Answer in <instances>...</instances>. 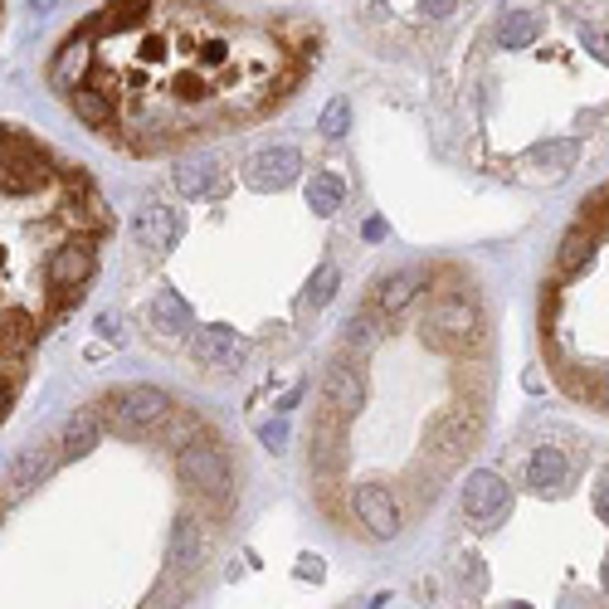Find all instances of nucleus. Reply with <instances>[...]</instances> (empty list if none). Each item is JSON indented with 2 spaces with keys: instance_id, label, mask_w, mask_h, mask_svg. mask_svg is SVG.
<instances>
[{
  "instance_id": "nucleus-26",
  "label": "nucleus",
  "mask_w": 609,
  "mask_h": 609,
  "mask_svg": "<svg viewBox=\"0 0 609 609\" xmlns=\"http://www.w3.org/2000/svg\"><path fill=\"white\" fill-rule=\"evenodd\" d=\"M605 590H609V566H605Z\"/></svg>"
},
{
  "instance_id": "nucleus-12",
  "label": "nucleus",
  "mask_w": 609,
  "mask_h": 609,
  "mask_svg": "<svg viewBox=\"0 0 609 609\" xmlns=\"http://www.w3.org/2000/svg\"><path fill=\"white\" fill-rule=\"evenodd\" d=\"M346 200V186L337 171H312V186H307V205L317 210V215H337Z\"/></svg>"
},
{
  "instance_id": "nucleus-23",
  "label": "nucleus",
  "mask_w": 609,
  "mask_h": 609,
  "mask_svg": "<svg viewBox=\"0 0 609 609\" xmlns=\"http://www.w3.org/2000/svg\"><path fill=\"white\" fill-rule=\"evenodd\" d=\"M585 44H590V49H600V54L609 59V35H605V30H585Z\"/></svg>"
},
{
  "instance_id": "nucleus-11",
  "label": "nucleus",
  "mask_w": 609,
  "mask_h": 609,
  "mask_svg": "<svg viewBox=\"0 0 609 609\" xmlns=\"http://www.w3.org/2000/svg\"><path fill=\"white\" fill-rule=\"evenodd\" d=\"M527 483H532V488H541V493H546V488H561V483H566V454H561L556 444H541V449L532 454Z\"/></svg>"
},
{
  "instance_id": "nucleus-20",
  "label": "nucleus",
  "mask_w": 609,
  "mask_h": 609,
  "mask_svg": "<svg viewBox=\"0 0 609 609\" xmlns=\"http://www.w3.org/2000/svg\"><path fill=\"white\" fill-rule=\"evenodd\" d=\"M176 561H181V566H195V561H200V536H195L191 522L176 527Z\"/></svg>"
},
{
  "instance_id": "nucleus-21",
  "label": "nucleus",
  "mask_w": 609,
  "mask_h": 609,
  "mask_svg": "<svg viewBox=\"0 0 609 609\" xmlns=\"http://www.w3.org/2000/svg\"><path fill=\"white\" fill-rule=\"evenodd\" d=\"M332 293H337V268H322L307 298H312V307H322V303H327V298H332Z\"/></svg>"
},
{
  "instance_id": "nucleus-6",
  "label": "nucleus",
  "mask_w": 609,
  "mask_h": 609,
  "mask_svg": "<svg viewBox=\"0 0 609 609\" xmlns=\"http://www.w3.org/2000/svg\"><path fill=\"white\" fill-rule=\"evenodd\" d=\"M161 415H166V395H161V390L137 385V390L113 395V424L117 429H147V424H156Z\"/></svg>"
},
{
  "instance_id": "nucleus-19",
  "label": "nucleus",
  "mask_w": 609,
  "mask_h": 609,
  "mask_svg": "<svg viewBox=\"0 0 609 609\" xmlns=\"http://www.w3.org/2000/svg\"><path fill=\"white\" fill-rule=\"evenodd\" d=\"M346 122H351V103H346V98H332V103H327V113H322V122H317V132H327V137H342Z\"/></svg>"
},
{
  "instance_id": "nucleus-24",
  "label": "nucleus",
  "mask_w": 609,
  "mask_h": 609,
  "mask_svg": "<svg viewBox=\"0 0 609 609\" xmlns=\"http://www.w3.org/2000/svg\"><path fill=\"white\" fill-rule=\"evenodd\" d=\"M283 434H288V429H283V424H273V429H264V444H268V449H283Z\"/></svg>"
},
{
  "instance_id": "nucleus-9",
  "label": "nucleus",
  "mask_w": 609,
  "mask_h": 609,
  "mask_svg": "<svg viewBox=\"0 0 609 609\" xmlns=\"http://www.w3.org/2000/svg\"><path fill=\"white\" fill-rule=\"evenodd\" d=\"M137 239H142V249H176V239H181V215L166 210V205H147V210L137 215Z\"/></svg>"
},
{
  "instance_id": "nucleus-13",
  "label": "nucleus",
  "mask_w": 609,
  "mask_h": 609,
  "mask_svg": "<svg viewBox=\"0 0 609 609\" xmlns=\"http://www.w3.org/2000/svg\"><path fill=\"white\" fill-rule=\"evenodd\" d=\"M176 186H181V195H210L220 186V161H210V156L186 161V166L176 171Z\"/></svg>"
},
{
  "instance_id": "nucleus-14",
  "label": "nucleus",
  "mask_w": 609,
  "mask_h": 609,
  "mask_svg": "<svg viewBox=\"0 0 609 609\" xmlns=\"http://www.w3.org/2000/svg\"><path fill=\"white\" fill-rule=\"evenodd\" d=\"M44 468H49V449H39V444H30L25 454L15 458L10 478H5V483H10V497H20L25 488H30V483H39V473H44Z\"/></svg>"
},
{
  "instance_id": "nucleus-4",
  "label": "nucleus",
  "mask_w": 609,
  "mask_h": 609,
  "mask_svg": "<svg viewBox=\"0 0 609 609\" xmlns=\"http://www.w3.org/2000/svg\"><path fill=\"white\" fill-rule=\"evenodd\" d=\"M507 512V483L497 473H473L463 488V517H473L478 527H493Z\"/></svg>"
},
{
  "instance_id": "nucleus-3",
  "label": "nucleus",
  "mask_w": 609,
  "mask_h": 609,
  "mask_svg": "<svg viewBox=\"0 0 609 609\" xmlns=\"http://www.w3.org/2000/svg\"><path fill=\"white\" fill-rule=\"evenodd\" d=\"M351 507H356V517L371 527V536H395L400 532V502L390 497L385 483H356Z\"/></svg>"
},
{
  "instance_id": "nucleus-25",
  "label": "nucleus",
  "mask_w": 609,
  "mask_h": 609,
  "mask_svg": "<svg viewBox=\"0 0 609 609\" xmlns=\"http://www.w3.org/2000/svg\"><path fill=\"white\" fill-rule=\"evenodd\" d=\"M0 30H5V0H0Z\"/></svg>"
},
{
  "instance_id": "nucleus-17",
  "label": "nucleus",
  "mask_w": 609,
  "mask_h": 609,
  "mask_svg": "<svg viewBox=\"0 0 609 609\" xmlns=\"http://www.w3.org/2000/svg\"><path fill=\"white\" fill-rule=\"evenodd\" d=\"M93 439H98V424H93V415H74L69 419V434H64V449L69 454H88L93 449Z\"/></svg>"
},
{
  "instance_id": "nucleus-7",
  "label": "nucleus",
  "mask_w": 609,
  "mask_h": 609,
  "mask_svg": "<svg viewBox=\"0 0 609 609\" xmlns=\"http://www.w3.org/2000/svg\"><path fill=\"white\" fill-rule=\"evenodd\" d=\"M191 356L200 366H239V356H244V337H234V327H205L200 337L191 342Z\"/></svg>"
},
{
  "instance_id": "nucleus-16",
  "label": "nucleus",
  "mask_w": 609,
  "mask_h": 609,
  "mask_svg": "<svg viewBox=\"0 0 609 609\" xmlns=\"http://www.w3.org/2000/svg\"><path fill=\"white\" fill-rule=\"evenodd\" d=\"M575 156H580L575 142H551V147H546V152H536L532 161L541 166V176H551V181H556V176H566V171L575 166Z\"/></svg>"
},
{
  "instance_id": "nucleus-8",
  "label": "nucleus",
  "mask_w": 609,
  "mask_h": 609,
  "mask_svg": "<svg viewBox=\"0 0 609 609\" xmlns=\"http://www.w3.org/2000/svg\"><path fill=\"white\" fill-rule=\"evenodd\" d=\"M298 166H303V156L293 152V147H273V152H259L249 161V181L259 186V191H278V186H288L293 176H298Z\"/></svg>"
},
{
  "instance_id": "nucleus-18",
  "label": "nucleus",
  "mask_w": 609,
  "mask_h": 609,
  "mask_svg": "<svg viewBox=\"0 0 609 609\" xmlns=\"http://www.w3.org/2000/svg\"><path fill=\"white\" fill-rule=\"evenodd\" d=\"M532 35H536V15H507L502 20V44L507 49H522Z\"/></svg>"
},
{
  "instance_id": "nucleus-22",
  "label": "nucleus",
  "mask_w": 609,
  "mask_h": 609,
  "mask_svg": "<svg viewBox=\"0 0 609 609\" xmlns=\"http://www.w3.org/2000/svg\"><path fill=\"white\" fill-rule=\"evenodd\" d=\"M595 517H600V522H609V483H600V488H595Z\"/></svg>"
},
{
  "instance_id": "nucleus-15",
  "label": "nucleus",
  "mask_w": 609,
  "mask_h": 609,
  "mask_svg": "<svg viewBox=\"0 0 609 609\" xmlns=\"http://www.w3.org/2000/svg\"><path fill=\"white\" fill-rule=\"evenodd\" d=\"M152 322L156 327H166V332H186V327H191V307L181 303L171 288H161L156 303H152Z\"/></svg>"
},
{
  "instance_id": "nucleus-5",
  "label": "nucleus",
  "mask_w": 609,
  "mask_h": 609,
  "mask_svg": "<svg viewBox=\"0 0 609 609\" xmlns=\"http://www.w3.org/2000/svg\"><path fill=\"white\" fill-rule=\"evenodd\" d=\"M181 473L191 478L200 493H210V497L229 493V463H225V454H220V449H210V444L186 449V454H181Z\"/></svg>"
},
{
  "instance_id": "nucleus-10",
  "label": "nucleus",
  "mask_w": 609,
  "mask_h": 609,
  "mask_svg": "<svg viewBox=\"0 0 609 609\" xmlns=\"http://www.w3.org/2000/svg\"><path fill=\"white\" fill-rule=\"evenodd\" d=\"M419 283H424V273H415V268H410V273H395V278H385L381 293H376V307H381L385 317H400V312H405V307H410L419 293H424Z\"/></svg>"
},
{
  "instance_id": "nucleus-2",
  "label": "nucleus",
  "mask_w": 609,
  "mask_h": 609,
  "mask_svg": "<svg viewBox=\"0 0 609 609\" xmlns=\"http://www.w3.org/2000/svg\"><path fill=\"white\" fill-rule=\"evenodd\" d=\"M108 234L88 171L0 122V419L30 385L39 346L88 298Z\"/></svg>"
},
{
  "instance_id": "nucleus-1",
  "label": "nucleus",
  "mask_w": 609,
  "mask_h": 609,
  "mask_svg": "<svg viewBox=\"0 0 609 609\" xmlns=\"http://www.w3.org/2000/svg\"><path fill=\"white\" fill-rule=\"evenodd\" d=\"M307 54L215 0H113L54 54V88L98 137L171 152L259 117Z\"/></svg>"
}]
</instances>
